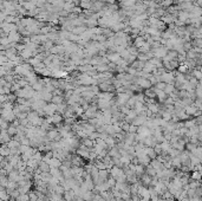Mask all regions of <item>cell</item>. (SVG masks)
Returning <instances> with one entry per match:
<instances>
[{
  "mask_svg": "<svg viewBox=\"0 0 202 201\" xmlns=\"http://www.w3.org/2000/svg\"><path fill=\"white\" fill-rule=\"evenodd\" d=\"M63 116H62V115H59V114H53V115H51V116H47L46 117V121L49 122V123H51V124H53L54 127L56 126H58L59 123H62L63 122Z\"/></svg>",
  "mask_w": 202,
  "mask_h": 201,
  "instance_id": "1",
  "label": "cell"
},
{
  "mask_svg": "<svg viewBox=\"0 0 202 201\" xmlns=\"http://www.w3.org/2000/svg\"><path fill=\"white\" fill-rule=\"evenodd\" d=\"M43 111H44V115L47 117V116H51V115H53V114H56V111H57V105L56 104H53V103H46L45 104V106L43 108Z\"/></svg>",
  "mask_w": 202,
  "mask_h": 201,
  "instance_id": "2",
  "label": "cell"
},
{
  "mask_svg": "<svg viewBox=\"0 0 202 201\" xmlns=\"http://www.w3.org/2000/svg\"><path fill=\"white\" fill-rule=\"evenodd\" d=\"M136 84L138 85V87L143 90V89H149V88H151L153 85H151V83L149 82V79H147V78H142V77H137V79H136Z\"/></svg>",
  "mask_w": 202,
  "mask_h": 201,
  "instance_id": "3",
  "label": "cell"
},
{
  "mask_svg": "<svg viewBox=\"0 0 202 201\" xmlns=\"http://www.w3.org/2000/svg\"><path fill=\"white\" fill-rule=\"evenodd\" d=\"M147 120H148V117L146 116V115H137V116L134 118L131 124H134L136 127H141V126H143L144 123H146Z\"/></svg>",
  "mask_w": 202,
  "mask_h": 201,
  "instance_id": "4",
  "label": "cell"
},
{
  "mask_svg": "<svg viewBox=\"0 0 202 201\" xmlns=\"http://www.w3.org/2000/svg\"><path fill=\"white\" fill-rule=\"evenodd\" d=\"M71 162H72V166H76V167H83L84 168V160L80 157V156H78L77 154H72V156H71Z\"/></svg>",
  "mask_w": 202,
  "mask_h": 201,
  "instance_id": "5",
  "label": "cell"
},
{
  "mask_svg": "<svg viewBox=\"0 0 202 201\" xmlns=\"http://www.w3.org/2000/svg\"><path fill=\"white\" fill-rule=\"evenodd\" d=\"M136 157H137V161H138V163H139V164H142V166H144V167H146V166H148V164L150 163V160H151V159L149 157V156H147V155L144 154V153H143V154H139V155H137Z\"/></svg>",
  "mask_w": 202,
  "mask_h": 201,
  "instance_id": "6",
  "label": "cell"
},
{
  "mask_svg": "<svg viewBox=\"0 0 202 201\" xmlns=\"http://www.w3.org/2000/svg\"><path fill=\"white\" fill-rule=\"evenodd\" d=\"M79 142H80V145L85 146L86 148H89V149H92V148H94V146H95V141L90 140L89 137H84V138H80V140H79Z\"/></svg>",
  "mask_w": 202,
  "mask_h": 201,
  "instance_id": "7",
  "label": "cell"
},
{
  "mask_svg": "<svg viewBox=\"0 0 202 201\" xmlns=\"http://www.w3.org/2000/svg\"><path fill=\"white\" fill-rule=\"evenodd\" d=\"M156 171H158V170H161V169H163V164H162V162H160L157 159H153V160H150V163H149Z\"/></svg>",
  "mask_w": 202,
  "mask_h": 201,
  "instance_id": "8",
  "label": "cell"
},
{
  "mask_svg": "<svg viewBox=\"0 0 202 201\" xmlns=\"http://www.w3.org/2000/svg\"><path fill=\"white\" fill-rule=\"evenodd\" d=\"M50 166L46 163V162H44V161H40L39 163H38V170L40 171V173H49L50 171Z\"/></svg>",
  "mask_w": 202,
  "mask_h": 201,
  "instance_id": "9",
  "label": "cell"
},
{
  "mask_svg": "<svg viewBox=\"0 0 202 201\" xmlns=\"http://www.w3.org/2000/svg\"><path fill=\"white\" fill-rule=\"evenodd\" d=\"M63 102H65V98H64L63 95H53L52 98H51V103H53L56 105H58V104H61Z\"/></svg>",
  "mask_w": 202,
  "mask_h": 201,
  "instance_id": "10",
  "label": "cell"
},
{
  "mask_svg": "<svg viewBox=\"0 0 202 201\" xmlns=\"http://www.w3.org/2000/svg\"><path fill=\"white\" fill-rule=\"evenodd\" d=\"M75 193H73V190L72 189H70V190H65L64 192V194H63V199L65 200V201H73L75 200Z\"/></svg>",
  "mask_w": 202,
  "mask_h": 201,
  "instance_id": "11",
  "label": "cell"
},
{
  "mask_svg": "<svg viewBox=\"0 0 202 201\" xmlns=\"http://www.w3.org/2000/svg\"><path fill=\"white\" fill-rule=\"evenodd\" d=\"M94 192L92 190H86V192H84L82 195H80V197L84 200V201H91L92 199H94Z\"/></svg>",
  "mask_w": 202,
  "mask_h": 201,
  "instance_id": "12",
  "label": "cell"
},
{
  "mask_svg": "<svg viewBox=\"0 0 202 201\" xmlns=\"http://www.w3.org/2000/svg\"><path fill=\"white\" fill-rule=\"evenodd\" d=\"M10 154H11V150L7 147V145H0V155H3L4 157H7V156H10Z\"/></svg>",
  "mask_w": 202,
  "mask_h": 201,
  "instance_id": "13",
  "label": "cell"
},
{
  "mask_svg": "<svg viewBox=\"0 0 202 201\" xmlns=\"http://www.w3.org/2000/svg\"><path fill=\"white\" fill-rule=\"evenodd\" d=\"M143 95L146 97H148V98H156V90H155V88L146 89V91L143 92Z\"/></svg>",
  "mask_w": 202,
  "mask_h": 201,
  "instance_id": "14",
  "label": "cell"
},
{
  "mask_svg": "<svg viewBox=\"0 0 202 201\" xmlns=\"http://www.w3.org/2000/svg\"><path fill=\"white\" fill-rule=\"evenodd\" d=\"M169 96L164 92V91H161V90H156V98H158V101H160V103L162 104L167 98H168Z\"/></svg>",
  "mask_w": 202,
  "mask_h": 201,
  "instance_id": "15",
  "label": "cell"
},
{
  "mask_svg": "<svg viewBox=\"0 0 202 201\" xmlns=\"http://www.w3.org/2000/svg\"><path fill=\"white\" fill-rule=\"evenodd\" d=\"M168 96H170L171 94H174V92H176L177 90L175 89V87H174V84H165V88H164V90H163Z\"/></svg>",
  "mask_w": 202,
  "mask_h": 201,
  "instance_id": "16",
  "label": "cell"
},
{
  "mask_svg": "<svg viewBox=\"0 0 202 201\" xmlns=\"http://www.w3.org/2000/svg\"><path fill=\"white\" fill-rule=\"evenodd\" d=\"M144 173H146L147 175H149L150 178H154V176H156V170L150 166V164H148V166H146V168H144Z\"/></svg>",
  "mask_w": 202,
  "mask_h": 201,
  "instance_id": "17",
  "label": "cell"
},
{
  "mask_svg": "<svg viewBox=\"0 0 202 201\" xmlns=\"http://www.w3.org/2000/svg\"><path fill=\"white\" fill-rule=\"evenodd\" d=\"M66 106H68V104H66V102H63V103H61V104H58L57 105V114H59V115H62L63 116V114L65 112V110H66Z\"/></svg>",
  "mask_w": 202,
  "mask_h": 201,
  "instance_id": "18",
  "label": "cell"
},
{
  "mask_svg": "<svg viewBox=\"0 0 202 201\" xmlns=\"http://www.w3.org/2000/svg\"><path fill=\"white\" fill-rule=\"evenodd\" d=\"M190 180L200 181V180H201V171H198V170H193V171H191V176H190Z\"/></svg>",
  "mask_w": 202,
  "mask_h": 201,
  "instance_id": "19",
  "label": "cell"
},
{
  "mask_svg": "<svg viewBox=\"0 0 202 201\" xmlns=\"http://www.w3.org/2000/svg\"><path fill=\"white\" fill-rule=\"evenodd\" d=\"M6 131H7V134L11 136V137H13L14 135H17V133H18V130H17V128L14 127V126H12L11 123H10V127L6 129Z\"/></svg>",
  "mask_w": 202,
  "mask_h": 201,
  "instance_id": "20",
  "label": "cell"
},
{
  "mask_svg": "<svg viewBox=\"0 0 202 201\" xmlns=\"http://www.w3.org/2000/svg\"><path fill=\"white\" fill-rule=\"evenodd\" d=\"M64 192H65V189H64V187H63L61 183L53 187V193H57V194H61V195H63V194H64Z\"/></svg>",
  "mask_w": 202,
  "mask_h": 201,
  "instance_id": "21",
  "label": "cell"
},
{
  "mask_svg": "<svg viewBox=\"0 0 202 201\" xmlns=\"http://www.w3.org/2000/svg\"><path fill=\"white\" fill-rule=\"evenodd\" d=\"M155 90H161V91H163L164 90V88H165V83H163V82H158V83H156L155 84Z\"/></svg>",
  "mask_w": 202,
  "mask_h": 201,
  "instance_id": "22",
  "label": "cell"
},
{
  "mask_svg": "<svg viewBox=\"0 0 202 201\" xmlns=\"http://www.w3.org/2000/svg\"><path fill=\"white\" fill-rule=\"evenodd\" d=\"M106 183L109 185L110 188H112V187H115V185H116V180H115L113 178H111V176H109V178L106 179Z\"/></svg>",
  "mask_w": 202,
  "mask_h": 201,
  "instance_id": "23",
  "label": "cell"
},
{
  "mask_svg": "<svg viewBox=\"0 0 202 201\" xmlns=\"http://www.w3.org/2000/svg\"><path fill=\"white\" fill-rule=\"evenodd\" d=\"M88 137H89L90 140H92V141H95L96 138H98V137H99V134H98L97 131H94V133H92V134H90V135H89Z\"/></svg>",
  "mask_w": 202,
  "mask_h": 201,
  "instance_id": "24",
  "label": "cell"
},
{
  "mask_svg": "<svg viewBox=\"0 0 202 201\" xmlns=\"http://www.w3.org/2000/svg\"><path fill=\"white\" fill-rule=\"evenodd\" d=\"M137 128H138V127H136V126H134V124H130V127H129V131H128V133L136 134V133H137Z\"/></svg>",
  "mask_w": 202,
  "mask_h": 201,
  "instance_id": "25",
  "label": "cell"
},
{
  "mask_svg": "<svg viewBox=\"0 0 202 201\" xmlns=\"http://www.w3.org/2000/svg\"><path fill=\"white\" fill-rule=\"evenodd\" d=\"M130 201H141V199H139L138 195H131L130 196Z\"/></svg>",
  "mask_w": 202,
  "mask_h": 201,
  "instance_id": "26",
  "label": "cell"
},
{
  "mask_svg": "<svg viewBox=\"0 0 202 201\" xmlns=\"http://www.w3.org/2000/svg\"><path fill=\"white\" fill-rule=\"evenodd\" d=\"M4 160H5V157H4L3 155H0V163H1V162H3Z\"/></svg>",
  "mask_w": 202,
  "mask_h": 201,
  "instance_id": "27",
  "label": "cell"
},
{
  "mask_svg": "<svg viewBox=\"0 0 202 201\" xmlns=\"http://www.w3.org/2000/svg\"><path fill=\"white\" fill-rule=\"evenodd\" d=\"M150 201H151V200H150Z\"/></svg>",
  "mask_w": 202,
  "mask_h": 201,
  "instance_id": "28",
  "label": "cell"
}]
</instances>
